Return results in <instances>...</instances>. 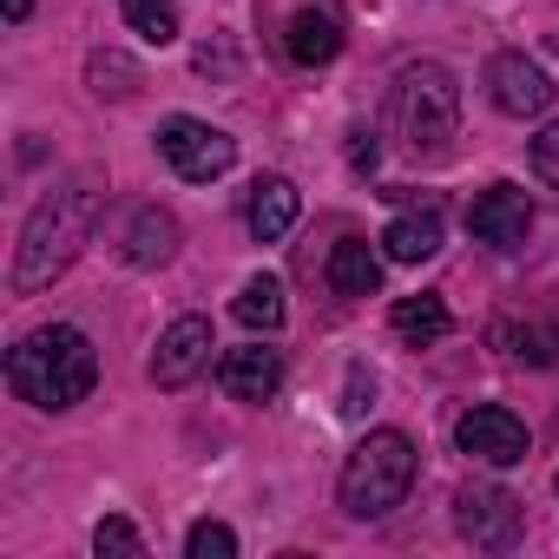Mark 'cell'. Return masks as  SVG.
<instances>
[{
	"mask_svg": "<svg viewBox=\"0 0 559 559\" xmlns=\"http://www.w3.org/2000/svg\"><path fill=\"white\" fill-rule=\"evenodd\" d=\"M230 317L243 330H257V336H276V330H284V317H290L284 284H276V276H250V284L237 290V304H230Z\"/></svg>",
	"mask_w": 559,
	"mask_h": 559,
	"instance_id": "ac0fdd59",
	"label": "cell"
},
{
	"mask_svg": "<svg viewBox=\"0 0 559 559\" xmlns=\"http://www.w3.org/2000/svg\"><path fill=\"white\" fill-rule=\"evenodd\" d=\"M158 152H165V165H171L178 178H191V185H211V178H224V171L237 165V139L217 132L211 119H185V112L158 126Z\"/></svg>",
	"mask_w": 559,
	"mask_h": 559,
	"instance_id": "5b68a950",
	"label": "cell"
},
{
	"mask_svg": "<svg viewBox=\"0 0 559 559\" xmlns=\"http://www.w3.org/2000/svg\"><path fill=\"white\" fill-rule=\"evenodd\" d=\"M86 73H93V93H99V99H106V93H112V99H126V93L139 86V67H132L126 53H93V67H86Z\"/></svg>",
	"mask_w": 559,
	"mask_h": 559,
	"instance_id": "ffe728a7",
	"label": "cell"
},
{
	"mask_svg": "<svg viewBox=\"0 0 559 559\" xmlns=\"http://www.w3.org/2000/svg\"><path fill=\"white\" fill-rule=\"evenodd\" d=\"M211 349H217V343H211V323H204V317H178V323L158 336L152 382H158V389H185V382L211 362Z\"/></svg>",
	"mask_w": 559,
	"mask_h": 559,
	"instance_id": "30bf717a",
	"label": "cell"
},
{
	"mask_svg": "<svg viewBox=\"0 0 559 559\" xmlns=\"http://www.w3.org/2000/svg\"><path fill=\"white\" fill-rule=\"evenodd\" d=\"M284 53H290L297 67H330V60L343 53V21H336L330 8H297L290 27H284Z\"/></svg>",
	"mask_w": 559,
	"mask_h": 559,
	"instance_id": "5bb4252c",
	"label": "cell"
},
{
	"mask_svg": "<svg viewBox=\"0 0 559 559\" xmlns=\"http://www.w3.org/2000/svg\"><path fill=\"white\" fill-rule=\"evenodd\" d=\"M297 211H304V198H297V185L290 178H257L250 185V204H243V224H250V237L257 243H276V237H290V224H297Z\"/></svg>",
	"mask_w": 559,
	"mask_h": 559,
	"instance_id": "4fadbf2b",
	"label": "cell"
},
{
	"mask_svg": "<svg viewBox=\"0 0 559 559\" xmlns=\"http://www.w3.org/2000/svg\"><path fill=\"white\" fill-rule=\"evenodd\" d=\"M185 552H191V559H237V533H230L224 520H198V526L185 533Z\"/></svg>",
	"mask_w": 559,
	"mask_h": 559,
	"instance_id": "44dd1931",
	"label": "cell"
},
{
	"mask_svg": "<svg viewBox=\"0 0 559 559\" xmlns=\"http://www.w3.org/2000/svg\"><path fill=\"white\" fill-rule=\"evenodd\" d=\"M93 552H99V559H106V552L139 559V552H145V539H139V526H132V520H119V513H112V520H99V526H93Z\"/></svg>",
	"mask_w": 559,
	"mask_h": 559,
	"instance_id": "7402d4cb",
	"label": "cell"
},
{
	"mask_svg": "<svg viewBox=\"0 0 559 559\" xmlns=\"http://www.w3.org/2000/svg\"><path fill=\"white\" fill-rule=\"evenodd\" d=\"M552 487H559V474H552Z\"/></svg>",
	"mask_w": 559,
	"mask_h": 559,
	"instance_id": "4316f807",
	"label": "cell"
},
{
	"mask_svg": "<svg viewBox=\"0 0 559 559\" xmlns=\"http://www.w3.org/2000/svg\"><path fill=\"white\" fill-rule=\"evenodd\" d=\"M454 526H461L474 546H513V533H520V500H513L507 487H493V480H467V487L454 493Z\"/></svg>",
	"mask_w": 559,
	"mask_h": 559,
	"instance_id": "52a82bcc",
	"label": "cell"
},
{
	"mask_svg": "<svg viewBox=\"0 0 559 559\" xmlns=\"http://www.w3.org/2000/svg\"><path fill=\"white\" fill-rule=\"evenodd\" d=\"M330 290L336 297H376L382 290V257L369 237H343L330 250Z\"/></svg>",
	"mask_w": 559,
	"mask_h": 559,
	"instance_id": "9a60e30c",
	"label": "cell"
},
{
	"mask_svg": "<svg viewBox=\"0 0 559 559\" xmlns=\"http://www.w3.org/2000/svg\"><path fill=\"white\" fill-rule=\"evenodd\" d=\"M382 250H389L395 263H428V257L441 250V211H435V198H428L421 211H402V217L382 230Z\"/></svg>",
	"mask_w": 559,
	"mask_h": 559,
	"instance_id": "2e32d148",
	"label": "cell"
},
{
	"mask_svg": "<svg viewBox=\"0 0 559 559\" xmlns=\"http://www.w3.org/2000/svg\"><path fill=\"white\" fill-rule=\"evenodd\" d=\"M533 171H539V178H546V185L559 191V119H552V126H546V132L533 139Z\"/></svg>",
	"mask_w": 559,
	"mask_h": 559,
	"instance_id": "cb8c5ba5",
	"label": "cell"
},
{
	"mask_svg": "<svg viewBox=\"0 0 559 559\" xmlns=\"http://www.w3.org/2000/svg\"><path fill=\"white\" fill-rule=\"evenodd\" d=\"M27 14H34V0H8V21H14V27H21Z\"/></svg>",
	"mask_w": 559,
	"mask_h": 559,
	"instance_id": "484cf974",
	"label": "cell"
},
{
	"mask_svg": "<svg viewBox=\"0 0 559 559\" xmlns=\"http://www.w3.org/2000/svg\"><path fill=\"white\" fill-rule=\"evenodd\" d=\"M467 230H474V243L520 250L526 230H533V198H526L520 185H487V191L467 204Z\"/></svg>",
	"mask_w": 559,
	"mask_h": 559,
	"instance_id": "ba28073f",
	"label": "cell"
},
{
	"mask_svg": "<svg viewBox=\"0 0 559 559\" xmlns=\"http://www.w3.org/2000/svg\"><path fill=\"white\" fill-rule=\"evenodd\" d=\"M415 441L402 435V428H376V435H362L356 448H349V461H343V480H336V493H343V513L349 520H382V513H395L402 500H408V487H415Z\"/></svg>",
	"mask_w": 559,
	"mask_h": 559,
	"instance_id": "3957f363",
	"label": "cell"
},
{
	"mask_svg": "<svg viewBox=\"0 0 559 559\" xmlns=\"http://www.w3.org/2000/svg\"><path fill=\"white\" fill-rule=\"evenodd\" d=\"M93 382H99V349H93V336L73 330V323H47V330L21 336V343L8 349V389H14L27 408L60 415V408H73V402H86Z\"/></svg>",
	"mask_w": 559,
	"mask_h": 559,
	"instance_id": "7a4b0ae2",
	"label": "cell"
},
{
	"mask_svg": "<svg viewBox=\"0 0 559 559\" xmlns=\"http://www.w3.org/2000/svg\"><path fill=\"white\" fill-rule=\"evenodd\" d=\"M369 402H376V376H369V362H356V369H349V389H343V415L362 421Z\"/></svg>",
	"mask_w": 559,
	"mask_h": 559,
	"instance_id": "603a6c76",
	"label": "cell"
},
{
	"mask_svg": "<svg viewBox=\"0 0 559 559\" xmlns=\"http://www.w3.org/2000/svg\"><path fill=\"white\" fill-rule=\"evenodd\" d=\"M349 165L356 171H376V132L369 126H349Z\"/></svg>",
	"mask_w": 559,
	"mask_h": 559,
	"instance_id": "d4e9b609",
	"label": "cell"
},
{
	"mask_svg": "<svg viewBox=\"0 0 559 559\" xmlns=\"http://www.w3.org/2000/svg\"><path fill=\"white\" fill-rule=\"evenodd\" d=\"M487 99L507 112V119H539L552 106V80L526 60V53H493L487 60Z\"/></svg>",
	"mask_w": 559,
	"mask_h": 559,
	"instance_id": "9c48e42d",
	"label": "cell"
},
{
	"mask_svg": "<svg viewBox=\"0 0 559 559\" xmlns=\"http://www.w3.org/2000/svg\"><path fill=\"white\" fill-rule=\"evenodd\" d=\"M126 27L145 40V47H171L178 40V0H119Z\"/></svg>",
	"mask_w": 559,
	"mask_h": 559,
	"instance_id": "d6986e66",
	"label": "cell"
},
{
	"mask_svg": "<svg viewBox=\"0 0 559 559\" xmlns=\"http://www.w3.org/2000/svg\"><path fill=\"white\" fill-rule=\"evenodd\" d=\"M395 126H402V152L435 165L448 158V145L461 139V86L441 60H415L395 80Z\"/></svg>",
	"mask_w": 559,
	"mask_h": 559,
	"instance_id": "277c9868",
	"label": "cell"
},
{
	"mask_svg": "<svg viewBox=\"0 0 559 559\" xmlns=\"http://www.w3.org/2000/svg\"><path fill=\"white\" fill-rule=\"evenodd\" d=\"M119 257L132 270H158L178 257V217L165 204H132L126 211V230H119Z\"/></svg>",
	"mask_w": 559,
	"mask_h": 559,
	"instance_id": "8fae6325",
	"label": "cell"
},
{
	"mask_svg": "<svg viewBox=\"0 0 559 559\" xmlns=\"http://www.w3.org/2000/svg\"><path fill=\"white\" fill-rule=\"evenodd\" d=\"M454 441H461V454H474L487 467H520L526 461V421L513 408H500V402H474L454 421Z\"/></svg>",
	"mask_w": 559,
	"mask_h": 559,
	"instance_id": "8992f818",
	"label": "cell"
},
{
	"mask_svg": "<svg viewBox=\"0 0 559 559\" xmlns=\"http://www.w3.org/2000/svg\"><path fill=\"white\" fill-rule=\"evenodd\" d=\"M389 330H395L408 349H435V343L454 330V317H448V304H441V297H428V290H421V297H402V304L389 310Z\"/></svg>",
	"mask_w": 559,
	"mask_h": 559,
	"instance_id": "e0dca14e",
	"label": "cell"
},
{
	"mask_svg": "<svg viewBox=\"0 0 559 559\" xmlns=\"http://www.w3.org/2000/svg\"><path fill=\"white\" fill-rule=\"evenodd\" d=\"M217 389L230 402H270L276 389H284V356L263 349V343H243V349H230L217 362Z\"/></svg>",
	"mask_w": 559,
	"mask_h": 559,
	"instance_id": "7c38bea8",
	"label": "cell"
},
{
	"mask_svg": "<svg viewBox=\"0 0 559 559\" xmlns=\"http://www.w3.org/2000/svg\"><path fill=\"white\" fill-rule=\"evenodd\" d=\"M99 211H106V171H93V165L67 171V178L27 211L21 243H14V270H8L14 297H40L47 284H60V276L73 270V257L93 243Z\"/></svg>",
	"mask_w": 559,
	"mask_h": 559,
	"instance_id": "6da1fadb",
	"label": "cell"
}]
</instances>
